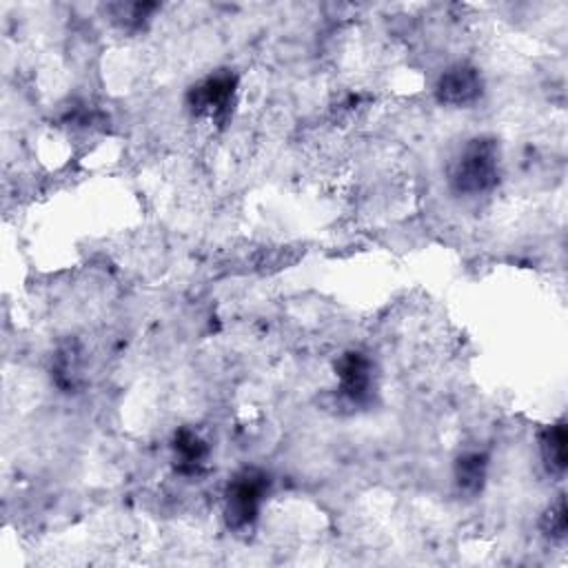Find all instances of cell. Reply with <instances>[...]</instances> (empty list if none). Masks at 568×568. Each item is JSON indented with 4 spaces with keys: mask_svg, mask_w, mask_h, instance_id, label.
<instances>
[{
    "mask_svg": "<svg viewBox=\"0 0 568 568\" xmlns=\"http://www.w3.org/2000/svg\"><path fill=\"white\" fill-rule=\"evenodd\" d=\"M499 182V144L495 138H470L448 169V184L457 195H481Z\"/></svg>",
    "mask_w": 568,
    "mask_h": 568,
    "instance_id": "1",
    "label": "cell"
},
{
    "mask_svg": "<svg viewBox=\"0 0 568 568\" xmlns=\"http://www.w3.org/2000/svg\"><path fill=\"white\" fill-rule=\"evenodd\" d=\"M268 493V475L260 468L237 470L224 490V519L233 530L253 526Z\"/></svg>",
    "mask_w": 568,
    "mask_h": 568,
    "instance_id": "2",
    "label": "cell"
},
{
    "mask_svg": "<svg viewBox=\"0 0 568 568\" xmlns=\"http://www.w3.org/2000/svg\"><path fill=\"white\" fill-rule=\"evenodd\" d=\"M235 87H237V78L229 71L206 75L204 80H200L189 89L186 104L191 106L193 113L222 122L231 113Z\"/></svg>",
    "mask_w": 568,
    "mask_h": 568,
    "instance_id": "3",
    "label": "cell"
},
{
    "mask_svg": "<svg viewBox=\"0 0 568 568\" xmlns=\"http://www.w3.org/2000/svg\"><path fill=\"white\" fill-rule=\"evenodd\" d=\"M484 93V80L479 69L466 62L448 67L435 82V98L448 106H468Z\"/></svg>",
    "mask_w": 568,
    "mask_h": 568,
    "instance_id": "4",
    "label": "cell"
},
{
    "mask_svg": "<svg viewBox=\"0 0 568 568\" xmlns=\"http://www.w3.org/2000/svg\"><path fill=\"white\" fill-rule=\"evenodd\" d=\"M335 375L339 379V393L355 406L371 402L373 366L371 359L359 351H348L335 362Z\"/></svg>",
    "mask_w": 568,
    "mask_h": 568,
    "instance_id": "5",
    "label": "cell"
},
{
    "mask_svg": "<svg viewBox=\"0 0 568 568\" xmlns=\"http://www.w3.org/2000/svg\"><path fill=\"white\" fill-rule=\"evenodd\" d=\"M173 455H175V470L180 475L193 477L202 473L209 457V446L193 428L182 426L173 435Z\"/></svg>",
    "mask_w": 568,
    "mask_h": 568,
    "instance_id": "6",
    "label": "cell"
},
{
    "mask_svg": "<svg viewBox=\"0 0 568 568\" xmlns=\"http://www.w3.org/2000/svg\"><path fill=\"white\" fill-rule=\"evenodd\" d=\"M566 422L559 419L539 433V453L550 475L561 477L566 473Z\"/></svg>",
    "mask_w": 568,
    "mask_h": 568,
    "instance_id": "7",
    "label": "cell"
},
{
    "mask_svg": "<svg viewBox=\"0 0 568 568\" xmlns=\"http://www.w3.org/2000/svg\"><path fill=\"white\" fill-rule=\"evenodd\" d=\"M488 470V457L484 453L470 450L457 457L455 462V481L462 493L477 495L484 488Z\"/></svg>",
    "mask_w": 568,
    "mask_h": 568,
    "instance_id": "8",
    "label": "cell"
},
{
    "mask_svg": "<svg viewBox=\"0 0 568 568\" xmlns=\"http://www.w3.org/2000/svg\"><path fill=\"white\" fill-rule=\"evenodd\" d=\"M539 528H541V532H544L548 539L559 541V539L566 537V530H568V515H566V499H564V495H559L557 501L546 508V513L541 515Z\"/></svg>",
    "mask_w": 568,
    "mask_h": 568,
    "instance_id": "9",
    "label": "cell"
}]
</instances>
